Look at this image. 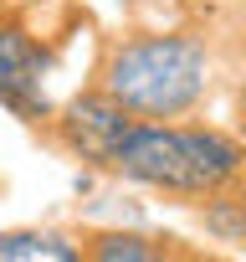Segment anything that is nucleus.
<instances>
[{"instance_id":"nucleus-1","label":"nucleus","mask_w":246,"mask_h":262,"mask_svg":"<svg viewBox=\"0 0 246 262\" xmlns=\"http://www.w3.org/2000/svg\"><path fill=\"white\" fill-rule=\"evenodd\" d=\"M108 175L144 185L175 206H205L236 180H246V134L195 118H129L113 139Z\"/></svg>"},{"instance_id":"nucleus-2","label":"nucleus","mask_w":246,"mask_h":262,"mask_svg":"<svg viewBox=\"0 0 246 262\" xmlns=\"http://www.w3.org/2000/svg\"><path fill=\"white\" fill-rule=\"evenodd\" d=\"M215 57L190 31H123L103 47L92 88L139 118H195L210 98Z\"/></svg>"},{"instance_id":"nucleus-3","label":"nucleus","mask_w":246,"mask_h":262,"mask_svg":"<svg viewBox=\"0 0 246 262\" xmlns=\"http://www.w3.org/2000/svg\"><path fill=\"white\" fill-rule=\"evenodd\" d=\"M57 52L46 36L31 31L26 16L0 11V103L26 123H46L52 103H46V72H52Z\"/></svg>"},{"instance_id":"nucleus-4","label":"nucleus","mask_w":246,"mask_h":262,"mask_svg":"<svg viewBox=\"0 0 246 262\" xmlns=\"http://www.w3.org/2000/svg\"><path fill=\"white\" fill-rule=\"evenodd\" d=\"M129 118H134V113L123 108L118 98H108L103 88H82L77 98H67V103L46 118V139H52L57 149H67L77 165L103 170L113 139L123 134V123H129Z\"/></svg>"},{"instance_id":"nucleus-5","label":"nucleus","mask_w":246,"mask_h":262,"mask_svg":"<svg viewBox=\"0 0 246 262\" xmlns=\"http://www.w3.org/2000/svg\"><path fill=\"white\" fill-rule=\"evenodd\" d=\"M82 257L87 262H185L200 257L169 231H134V226H82Z\"/></svg>"},{"instance_id":"nucleus-6","label":"nucleus","mask_w":246,"mask_h":262,"mask_svg":"<svg viewBox=\"0 0 246 262\" xmlns=\"http://www.w3.org/2000/svg\"><path fill=\"white\" fill-rule=\"evenodd\" d=\"M0 257L6 262H82V236L57 226H11L0 231Z\"/></svg>"},{"instance_id":"nucleus-7","label":"nucleus","mask_w":246,"mask_h":262,"mask_svg":"<svg viewBox=\"0 0 246 262\" xmlns=\"http://www.w3.org/2000/svg\"><path fill=\"white\" fill-rule=\"evenodd\" d=\"M200 226L215 236V242H231L246 252V180H236L231 190H220L215 201L200 206Z\"/></svg>"},{"instance_id":"nucleus-8","label":"nucleus","mask_w":246,"mask_h":262,"mask_svg":"<svg viewBox=\"0 0 246 262\" xmlns=\"http://www.w3.org/2000/svg\"><path fill=\"white\" fill-rule=\"evenodd\" d=\"M236 128L246 134V72H241V82H236Z\"/></svg>"}]
</instances>
